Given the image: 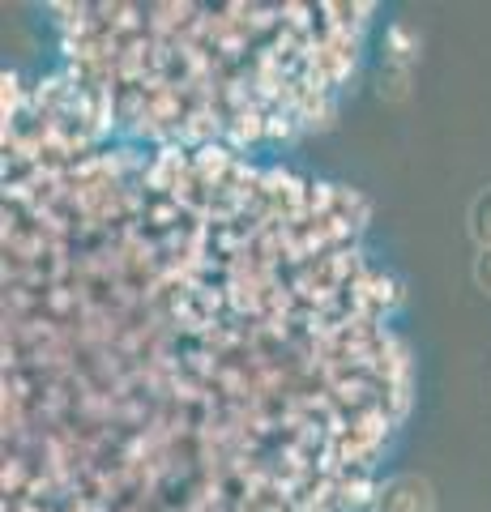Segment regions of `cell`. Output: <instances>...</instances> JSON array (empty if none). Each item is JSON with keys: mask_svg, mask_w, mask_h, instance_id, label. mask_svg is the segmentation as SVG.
<instances>
[{"mask_svg": "<svg viewBox=\"0 0 491 512\" xmlns=\"http://www.w3.org/2000/svg\"><path fill=\"white\" fill-rule=\"evenodd\" d=\"M380 512H432V487L415 474L393 478L380 495Z\"/></svg>", "mask_w": 491, "mask_h": 512, "instance_id": "obj_1", "label": "cell"}, {"mask_svg": "<svg viewBox=\"0 0 491 512\" xmlns=\"http://www.w3.org/2000/svg\"><path fill=\"white\" fill-rule=\"evenodd\" d=\"M470 235L479 239L483 248H491V188H483L479 197L470 201Z\"/></svg>", "mask_w": 491, "mask_h": 512, "instance_id": "obj_2", "label": "cell"}, {"mask_svg": "<svg viewBox=\"0 0 491 512\" xmlns=\"http://www.w3.org/2000/svg\"><path fill=\"white\" fill-rule=\"evenodd\" d=\"M474 282L483 286V291L491 295V248H483V256H479V265H474Z\"/></svg>", "mask_w": 491, "mask_h": 512, "instance_id": "obj_3", "label": "cell"}]
</instances>
